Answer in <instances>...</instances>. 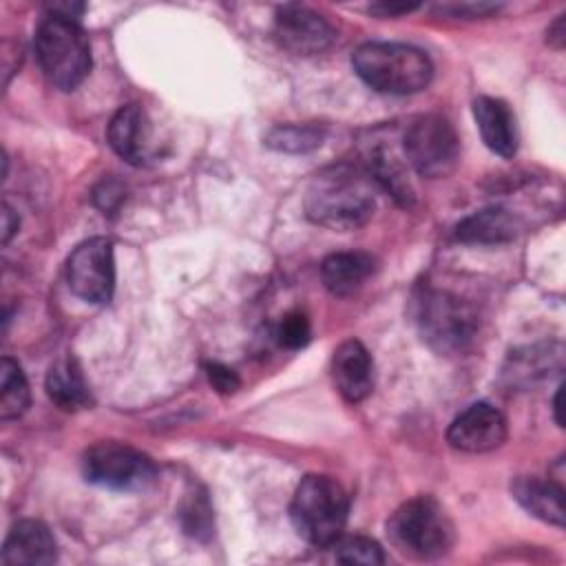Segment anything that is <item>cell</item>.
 I'll list each match as a JSON object with an SVG mask.
<instances>
[{
	"label": "cell",
	"mask_w": 566,
	"mask_h": 566,
	"mask_svg": "<svg viewBox=\"0 0 566 566\" xmlns=\"http://www.w3.org/2000/svg\"><path fill=\"white\" fill-rule=\"evenodd\" d=\"M562 385L557 387V391H555V398H553V416H555V422H557V427H564V418H562Z\"/></svg>",
	"instance_id": "32"
},
{
	"label": "cell",
	"mask_w": 566,
	"mask_h": 566,
	"mask_svg": "<svg viewBox=\"0 0 566 566\" xmlns=\"http://www.w3.org/2000/svg\"><path fill=\"white\" fill-rule=\"evenodd\" d=\"M564 18H566V15H559V18L548 27V31H546V35H548L546 40H548V44L555 46V49H562V46H564V40H566Z\"/></svg>",
	"instance_id": "31"
},
{
	"label": "cell",
	"mask_w": 566,
	"mask_h": 566,
	"mask_svg": "<svg viewBox=\"0 0 566 566\" xmlns=\"http://www.w3.org/2000/svg\"><path fill=\"white\" fill-rule=\"evenodd\" d=\"M35 55L46 80L62 88H77L91 71V44L77 20L46 15L35 31Z\"/></svg>",
	"instance_id": "5"
},
{
	"label": "cell",
	"mask_w": 566,
	"mask_h": 566,
	"mask_svg": "<svg viewBox=\"0 0 566 566\" xmlns=\"http://www.w3.org/2000/svg\"><path fill=\"white\" fill-rule=\"evenodd\" d=\"M522 223L517 214L502 206L482 208L469 217H464L455 226V237L462 243H478V245H493L506 243L517 237Z\"/></svg>",
	"instance_id": "17"
},
{
	"label": "cell",
	"mask_w": 566,
	"mask_h": 566,
	"mask_svg": "<svg viewBox=\"0 0 566 566\" xmlns=\"http://www.w3.org/2000/svg\"><path fill=\"white\" fill-rule=\"evenodd\" d=\"M29 402L31 391L20 365L13 358L4 356L0 363V418H20L27 411Z\"/></svg>",
	"instance_id": "21"
},
{
	"label": "cell",
	"mask_w": 566,
	"mask_h": 566,
	"mask_svg": "<svg viewBox=\"0 0 566 566\" xmlns=\"http://www.w3.org/2000/svg\"><path fill=\"white\" fill-rule=\"evenodd\" d=\"M46 394L60 409L66 411L86 409L91 405V391L75 358H62L51 365L46 374Z\"/></svg>",
	"instance_id": "19"
},
{
	"label": "cell",
	"mask_w": 566,
	"mask_h": 566,
	"mask_svg": "<svg viewBox=\"0 0 566 566\" xmlns=\"http://www.w3.org/2000/svg\"><path fill=\"white\" fill-rule=\"evenodd\" d=\"M365 170L374 179L376 186H380L387 195H391L400 206H411L413 201V188L409 184L407 170L396 157V153L387 146H374L367 153Z\"/></svg>",
	"instance_id": "20"
},
{
	"label": "cell",
	"mask_w": 566,
	"mask_h": 566,
	"mask_svg": "<svg viewBox=\"0 0 566 566\" xmlns=\"http://www.w3.org/2000/svg\"><path fill=\"white\" fill-rule=\"evenodd\" d=\"M402 148L409 166L429 179L447 177L460 159V139L440 115H422L411 122L402 137Z\"/></svg>",
	"instance_id": "8"
},
{
	"label": "cell",
	"mask_w": 566,
	"mask_h": 566,
	"mask_svg": "<svg viewBox=\"0 0 566 566\" xmlns=\"http://www.w3.org/2000/svg\"><path fill=\"white\" fill-rule=\"evenodd\" d=\"M413 321L427 340L440 354H462L478 334V312L449 290L422 287L413 296Z\"/></svg>",
	"instance_id": "4"
},
{
	"label": "cell",
	"mask_w": 566,
	"mask_h": 566,
	"mask_svg": "<svg viewBox=\"0 0 566 566\" xmlns=\"http://www.w3.org/2000/svg\"><path fill=\"white\" fill-rule=\"evenodd\" d=\"M394 548L413 559H436L453 544V524L444 509L429 495L400 504L387 520Z\"/></svg>",
	"instance_id": "6"
},
{
	"label": "cell",
	"mask_w": 566,
	"mask_h": 566,
	"mask_svg": "<svg viewBox=\"0 0 566 566\" xmlns=\"http://www.w3.org/2000/svg\"><path fill=\"white\" fill-rule=\"evenodd\" d=\"M473 117L482 142L495 155L509 159L517 153V126L515 115L504 99L482 95L473 102Z\"/></svg>",
	"instance_id": "15"
},
{
	"label": "cell",
	"mask_w": 566,
	"mask_h": 566,
	"mask_svg": "<svg viewBox=\"0 0 566 566\" xmlns=\"http://www.w3.org/2000/svg\"><path fill=\"white\" fill-rule=\"evenodd\" d=\"M310 338H312L310 318L298 310L287 312L276 325V340L285 349H301L310 343Z\"/></svg>",
	"instance_id": "25"
},
{
	"label": "cell",
	"mask_w": 566,
	"mask_h": 566,
	"mask_svg": "<svg viewBox=\"0 0 566 566\" xmlns=\"http://www.w3.org/2000/svg\"><path fill=\"white\" fill-rule=\"evenodd\" d=\"M513 497L520 506L533 517L553 524L557 528L564 526V486L553 480H539L535 475H520L511 484Z\"/></svg>",
	"instance_id": "16"
},
{
	"label": "cell",
	"mask_w": 566,
	"mask_h": 566,
	"mask_svg": "<svg viewBox=\"0 0 566 566\" xmlns=\"http://www.w3.org/2000/svg\"><path fill=\"white\" fill-rule=\"evenodd\" d=\"M84 478L111 491H139L155 482V462L135 447L122 442H99L82 458Z\"/></svg>",
	"instance_id": "7"
},
{
	"label": "cell",
	"mask_w": 566,
	"mask_h": 566,
	"mask_svg": "<svg viewBox=\"0 0 566 566\" xmlns=\"http://www.w3.org/2000/svg\"><path fill=\"white\" fill-rule=\"evenodd\" d=\"M376 208V184L363 166L332 164L314 175L305 192L310 221L329 230H356Z\"/></svg>",
	"instance_id": "1"
},
{
	"label": "cell",
	"mask_w": 566,
	"mask_h": 566,
	"mask_svg": "<svg viewBox=\"0 0 566 566\" xmlns=\"http://www.w3.org/2000/svg\"><path fill=\"white\" fill-rule=\"evenodd\" d=\"M206 376L219 394H234L241 385L237 371L230 369L228 365H221V363H206Z\"/></svg>",
	"instance_id": "27"
},
{
	"label": "cell",
	"mask_w": 566,
	"mask_h": 566,
	"mask_svg": "<svg viewBox=\"0 0 566 566\" xmlns=\"http://www.w3.org/2000/svg\"><path fill=\"white\" fill-rule=\"evenodd\" d=\"M66 281L75 296L86 303H106L115 287L113 241L93 237L80 243L66 261Z\"/></svg>",
	"instance_id": "9"
},
{
	"label": "cell",
	"mask_w": 566,
	"mask_h": 566,
	"mask_svg": "<svg viewBox=\"0 0 566 566\" xmlns=\"http://www.w3.org/2000/svg\"><path fill=\"white\" fill-rule=\"evenodd\" d=\"M374 259L367 252H334L321 265V279L329 294L349 296L374 274Z\"/></svg>",
	"instance_id": "18"
},
{
	"label": "cell",
	"mask_w": 566,
	"mask_h": 566,
	"mask_svg": "<svg viewBox=\"0 0 566 566\" xmlns=\"http://www.w3.org/2000/svg\"><path fill=\"white\" fill-rule=\"evenodd\" d=\"M500 7L497 4H486V2H464V4H444L440 7L442 13H451V15H469V18H484L489 13H495Z\"/></svg>",
	"instance_id": "28"
},
{
	"label": "cell",
	"mask_w": 566,
	"mask_h": 566,
	"mask_svg": "<svg viewBox=\"0 0 566 566\" xmlns=\"http://www.w3.org/2000/svg\"><path fill=\"white\" fill-rule=\"evenodd\" d=\"M349 497L329 475H305L292 497L290 517L296 533L314 546H332L347 524Z\"/></svg>",
	"instance_id": "3"
},
{
	"label": "cell",
	"mask_w": 566,
	"mask_h": 566,
	"mask_svg": "<svg viewBox=\"0 0 566 566\" xmlns=\"http://www.w3.org/2000/svg\"><path fill=\"white\" fill-rule=\"evenodd\" d=\"M332 376L345 400H365L374 387V363L367 347L354 338L340 343L332 358Z\"/></svg>",
	"instance_id": "13"
},
{
	"label": "cell",
	"mask_w": 566,
	"mask_h": 566,
	"mask_svg": "<svg viewBox=\"0 0 566 566\" xmlns=\"http://www.w3.org/2000/svg\"><path fill=\"white\" fill-rule=\"evenodd\" d=\"M352 64L367 86L391 95L418 93L433 77L429 55L400 42H367L354 51Z\"/></svg>",
	"instance_id": "2"
},
{
	"label": "cell",
	"mask_w": 566,
	"mask_h": 566,
	"mask_svg": "<svg viewBox=\"0 0 566 566\" xmlns=\"http://www.w3.org/2000/svg\"><path fill=\"white\" fill-rule=\"evenodd\" d=\"M18 226H20L18 214L9 203H4L2 206V243H9V239L18 232Z\"/></svg>",
	"instance_id": "30"
},
{
	"label": "cell",
	"mask_w": 566,
	"mask_h": 566,
	"mask_svg": "<svg viewBox=\"0 0 566 566\" xmlns=\"http://www.w3.org/2000/svg\"><path fill=\"white\" fill-rule=\"evenodd\" d=\"M184 531L195 537V539H208L214 528V517H212V506L210 500L203 491L188 493V497L181 504L179 513Z\"/></svg>",
	"instance_id": "23"
},
{
	"label": "cell",
	"mask_w": 566,
	"mask_h": 566,
	"mask_svg": "<svg viewBox=\"0 0 566 566\" xmlns=\"http://www.w3.org/2000/svg\"><path fill=\"white\" fill-rule=\"evenodd\" d=\"M325 130L316 124H281L265 135V144L281 153H310L323 144Z\"/></svg>",
	"instance_id": "22"
},
{
	"label": "cell",
	"mask_w": 566,
	"mask_h": 566,
	"mask_svg": "<svg viewBox=\"0 0 566 566\" xmlns=\"http://www.w3.org/2000/svg\"><path fill=\"white\" fill-rule=\"evenodd\" d=\"M111 148L128 164L144 166L157 155L153 124L139 104L122 106L106 130Z\"/></svg>",
	"instance_id": "12"
},
{
	"label": "cell",
	"mask_w": 566,
	"mask_h": 566,
	"mask_svg": "<svg viewBox=\"0 0 566 566\" xmlns=\"http://www.w3.org/2000/svg\"><path fill=\"white\" fill-rule=\"evenodd\" d=\"M274 35L283 49L296 55H314L332 46L334 27L303 4H283L274 18Z\"/></svg>",
	"instance_id": "10"
},
{
	"label": "cell",
	"mask_w": 566,
	"mask_h": 566,
	"mask_svg": "<svg viewBox=\"0 0 566 566\" xmlns=\"http://www.w3.org/2000/svg\"><path fill=\"white\" fill-rule=\"evenodd\" d=\"M126 190L124 184L113 179V177H104L95 188H93V203L104 212V214H113L119 210V206L124 203Z\"/></svg>",
	"instance_id": "26"
},
{
	"label": "cell",
	"mask_w": 566,
	"mask_h": 566,
	"mask_svg": "<svg viewBox=\"0 0 566 566\" xmlns=\"http://www.w3.org/2000/svg\"><path fill=\"white\" fill-rule=\"evenodd\" d=\"M447 440L462 453H486L506 440V420L493 405L475 402L451 422Z\"/></svg>",
	"instance_id": "11"
},
{
	"label": "cell",
	"mask_w": 566,
	"mask_h": 566,
	"mask_svg": "<svg viewBox=\"0 0 566 566\" xmlns=\"http://www.w3.org/2000/svg\"><path fill=\"white\" fill-rule=\"evenodd\" d=\"M420 4H409V2H378L369 7V13L378 15V18H396V15H405L416 11Z\"/></svg>",
	"instance_id": "29"
},
{
	"label": "cell",
	"mask_w": 566,
	"mask_h": 566,
	"mask_svg": "<svg viewBox=\"0 0 566 566\" xmlns=\"http://www.w3.org/2000/svg\"><path fill=\"white\" fill-rule=\"evenodd\" d=\"M334 559L343 564H363V566H378L385 562L382 548L378 542L365 535H347L338 537L334 544Z\"/></svg>",
	"instance_id": "24"
},
{
	"label": "cell",
	"mask_w": 566,
	"mask_h": 566,
	"mask_svg": "<svg viewBox=\"0 0 566 566\" xmlns=\"http://www.w3.org/2000/svg\"><path fill=\"white\" fill-rule=\"evenodd\" d=\"M57 559V544L46 524L38 520H20L11 526L4 546L2 562L13 566H42Z\"/></svg>",
	"instance_id": "14"
}]
</instances>
